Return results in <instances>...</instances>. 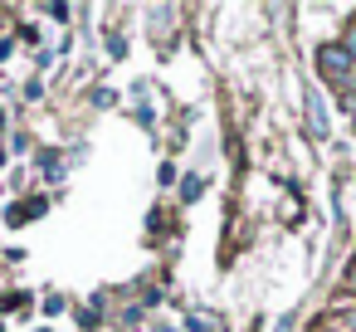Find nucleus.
<instances>
[{
	"label": "nucleus",
	"mask_w": 356,
	"mask_h": 332,
	"mask_svg": "<svg viewBox=\"0 0 356 332\" xmlns=\"http://www.w3.org/2000/svg\"><path fill=\"white\" fill-rule=\"evenodd\" d=\"M156 332H176V327H156Z\"/></svg>",
	"instance_id": "5"
},
{
	"label": "nucleus",
	"mask_w": 356,
	"mask_h": 332,
	"mask_svg": "<svg viewBox=\"0 0 356 332\" xmlns=\"http://www.w3.org/2000/svg\"><path fill=\"white\" fill-rule=\"evenodd\" d=\"M317 59L327 64V74H346V54H341V49H332V45H327V49H322Z\"/></svg>",
	"instance_id": "2"
},
{
	"label": "nucleus",
	"mask_w": 356,
	"mask_h": 332,
	"mask_svg": "<svg viewBox=\"0 0 356 332\" xmlns=\"http://www.w3.org/2000/svg\"><path fill=\"white\" fill-rule=\"evenodd\" d=\"M186 327H191V332H215L220 322H215L210 313H191V317H186Z\"/></svg>",
	"instance_id": "3"
},
{
	"label": "nucleus",
	"mask_w": 356,
	"mask_h": 332,
	"mask_svg": "<svg viewBox=\"0 0 356 332\" xmlns=\"http://www.w3.org/2000/svg\"><path fill=\"white\" fill-rule=\"evenodd\" d=\"M307 122H312L317 142H327V108H322V98H317V93L307 98Z\"/></svg>",
	"instance_id": "1"
},
{
	"label": "nucleus",
	"mask_w": 356,
	"mask_h": 332,
	"mask_svg": "<svg viewBox=\"0 0 356 332\" xmlns=\"http://www.w3.org/2000/svg\"><path fill=\"white\" fill-rule=\"evenodd\" d=\"M181 196H186V200H195V196H200V176H186V186H181Z\"/></svg>",
	"instance_id": "4"
}]
</instances>
